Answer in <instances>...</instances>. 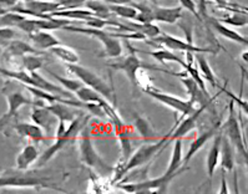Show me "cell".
<instances>
[{
	"instance_id": "cell-39",
	"label": "cell",
	"mask_w": 248,
	"mask_h": 194,
	"mask_svg": "<svg viewBox=\"0 0 248 194\" xmlns=\"http://www.w3.org/2000/svg\"><path fill=\"white\" fill-rule=\"evenodd\" d=\"M178 3H180V5H181L182 8L186 9L187 12H190L191 14L195 15V17L197 20L202 21V17L199 12V6L195 3V0H178Z\"/></svg>"
},
{
	"instance_id": "cell-3",
	"label": "cell",
	"mask_w": 248,
	"mask_h": 194,
	"mask_svg": "<svg viewBox=\"0 0 248 194\" xmlns=\"http://www.w3.org/2000/svg\"><path fill=\"white\" fill-rule=\"evenodd\" d=\"M51 178L41 176L35 171H4L0 172V188H44L60 191L50 184Z\"/></svg>"
},
{
	"instance_id": "cell-4",
	"label": "cell",
	"mask_w": 248,
	"mask_h": 194,
	"mask_svg": "<svg viewBox=\"0 0 248 194\" xmlns=\"http://www.w3.org/2000/svg\"><path fill=\"white\" fill-rule=\"evenodd\" d=\"M78 143H79L80 160L86 167L91 169H95L100 174H108L114 172V167L108 165L105 161L102 160L101 156L97 153L96 148L93 147V139H91L90 130L89 126L85 125L79 132L78 137Z\"/></svg>"
},
{
	"instance_id": "cell-34",
	"label": "cell",
	"mask_w": 248,
	"mask_h": 194,
	"mask_svg": "<svg viewBox=\"0 0 248 194\" xmlns=\"http://www.w3.org/2000/svg\"><path fill=\"white\" fill-rule=\"evenodd\" d=\"M225 16L216 17L217 20L222 24H228V25L242 28L248 23L247 12H225Z\"/></svg>"
},
{
	"instance_id": "cell-37",
	"label": "cell",
	"mask_w": 248,
	"mask_h": 194,
	"mask_svg": "<svg viewBox=\"0 0 248 194\" xmlns=\"http://www.w3.org/2000/svg\"><path fill=\"white\" fill-rule=\"evenodd\" d=\"M25 15L19 14V13L8 10L5 14L0 15V26H8V28H16L19 23L25 19Z\"/></svg>"
},
{
	"instance_id": "cell-9",
	"label": "cell",
	"mask_w": 248,
	"mask_h": 194,
	"mask_svg": "<svg viewBox=\"0 0 248 194\" xmlns=\"http://www.w3.org/2000/svg\"><path fill=\"white\" fill-rule=\"evenodd\" d=\"M142 92H145L146 95H149L150 97H152L154 100L158 101L160 104H165L167 107H170L171 110L176 111V112L181 113L182 117L188 116L192 112H195L199 107H196V104H193L191 100H184L180 99L177 96H173L171 93L164 92V91L158 90L157 87H155L152 85L151 87L143 90Z\"/></svg>"
},
{
	"instance_id": "cell-18",
	"label": "cell",
	"mask_w": 248,
	"mask_h": 194,
	"mask_svg": "<svg viewBox=\"0 0 248 194\" xmlns=\"http://www.w3.org/2000/svg\"><path fill=\"white\" fill-rule=\"evenodd\" d=\"M221 130V123H217V125H215L213 127H211L210 130L204 131V132H202L200 136L196 137L195 139H193L192 142L190 143V147H188V151H187V153L185 154L184 157V165H187L188 163H190V161L192 160V157L195 156L197 152L201 149L202 147H203L206 143L210 141L211 138H213L215 137V134L218 132V131Z\"/></svg>"
},
{
	"instance_id": "cell-8",
	"label": "cell",
	"mask_w": 248,
	"mask_h": 194,
	"mask_svg": "<svg viewBox=\"0 0 248 194\" xmlns=\"http://www.w3.org/2000/svg\"><path fill=\"white\" fill-rule=\"evenodd\" d=\"M149 45L152 46H158V47H165V49L172 50L175 52H201V54H215L216 55L217 51L213 47H200L195 45V43L191 44L186 40H181V39L175 38L172 35L167 34V32H162L154 39H146Z\"/></svg>"
},
{
	"instance_id": "cell-10",
	"label": "cell",
	"mask_w": 248,
	"mask_h": 194,
	"mask_svg": "<svg viewBox=\"0 0 248 194\" xmlns=\"http://www.w3.org/2000/svg\"><path fill=\"white\" fill-rule=\"evenodd\" d=\"M131 52H130L129 55L126 56L125 59L123 60L116 61V62H108V66L110 69L115 70V71H123L124 74L126 75V77L129 78L130 84L131 86L138 87V81H136V75H138L139 70L140 69H152V70H160L158 67L155 66H146V65L142 64V61L140 60V58L138 56L136 51H135L134 47L131 45H127Z\"/></svg>"
},
{
	"instance_id": "cell-21",
	"label": "cell",
	"mask_w": 248,
	"mask_h": 194,
	"mask_svg": "<svg viewBox=\"0 0 248 194\" xmlns=\"http://www.w3.org/2000/svg\"><path fill=\"white\" fill-rule=\"evenodd\" d=\"M45 107L53 113L59 121H62L65 122V123H70V122L80 113L79 110H81V108L74 107V106L62 104V102H53V104H46Z\"/></svg>"
},
{
	"instance_id": "cell-44",
	"label": "cell",
	"mask_w": 248,
	"mask_h": 194,
	"mask_svg": "<svg viewBox=\"0 0 248 194\" xmlns=\"http://www.w3.org/2000/svg\"><path fill=\"white\" fill-rule=\"evenodd\" d=\"M150 4H152V5H155V4H157V0H149Z\"/></svg>"
},
{
	"instance_id": "cell-33",
	"label": "cell",
	"mask_w": 248,
	"mask_h": 194,
	"mask_svg": "<svg viewBox=\"0 0 248 194\" xmlns=\"http://www.w3.org/2000/svg\"><path fill=\"white\" fill-rule=\"evenodd\" d=\"M84 5L95 16L101 17V19H110V16L112 15L108 4L102 1V0H86Z\"/></svg>"
},
{
	"instance_id": "cell-31",
	"label": "cell",
	"mask_w": 248,
	"mask_h": 194,
	"mask_svg": "<svg viewBox=\"0 0 248 194\" xmlns=\"http://www.w3.org/2000/svg\"><path fill=\"white\" fill-rule=\"evenodd\" d=\"M134 126L135 128H136V131H138V134H140L143 139L151 141L152 138H155V128H154L152 123L146 119V117H143L141 116V115H139V113H136V115H135Z\"/></svg>"
},
{
	"instance_id": "cell-6",
	"label": "cell",
	"mask_w": 248,
	"mask_h": 194,
	"mask_svg": "<svg viewBox=\"0 0 248 194\" xmlns=\"http://www.w3.org/2000/svg\"><path fill=\"white\" fill-rule=\"evenodd\" d=\"M222 134H225L233 146V148L245 158V162L247 163L248 154H247V145H246L245 137H243V131L239 125V121L234 112V102L231 100L230 106H228V116L225 123L221 126Z\"/></svg>"
},
{
	"instance_id": "cell-29",
	"label": "cell",
	"mask_w": 248,
	"mask_h": 194,
	"mask_svg": "<svg viewBox=\"0 0 248 194\" xmlns=\"http://www.w3.org/2000/svg\"><path fill=\"white\" fill-rule=\"evenodd\" d=\"M75 96L81 102H95V104H100L102 107H105L106 104H110L108 100H106L104 96L100 95L95 90L90 89V87L82 85L79 90L75 91Z\"/></svg>"
},
{
	"instance_id": "cell-5",
	"label": "cell",
	"mask_w": 248,
	"mask_h": 194,
	"mask_svg": "<svg viewBox=\"0 0 248 194\" xmlns=\"http://www.w3.org/2000/svg\"><path fill=\"white\" fill-rule=\"evenodd\" d=\"M62 30H66V31L71 32H79V34L88 35L91 38H95L101 43L102 50L101 58H108V59H116L123 55L124 49L123 45H121V41L119 40V38H116L114 35V32L111 31H105L104 29H93V28H81V26H75L73 24L70 25H66Z\"/></svg>"
},
{
	"instance_id": "cell-26",
	"label": "cell",
	"mask_w": 248,
	"mask_h": 194,
	"mask_svg": "<svg viewBox=\"0 0 248 194\" xmlns=\"http://www.w3.org/2000/svg\"><path fill=\"white\" fill-rule=\"evenodd\" d=\"M29 38L32 41V44H34V47L41 50V51L49 50L53 46H55V45L62 44L55 35H53L50 31L32 32V34H29Z\"/></svg>"
},
{
	"instance_id": "cell-15",
	"label": "cell",
	"mask_w": 248,
	"mask_h": 194,
	"mask_svg": "<svg viewBox=\"0 0 248 194\" xmlns=\"http://www.w3.org/2000/svg\"><path fill=\"white\" fill-rule=\"evenodd\" d=\"M203 21L206 25L210 26L213 31H216L219 36H222V38L227 39V40L230 41H233V43L239 44V45H245V46H247L248 39L246 38V36H243L242 34H239L236 30H232L230 29V28H227L226 24L219 23L215 16L207 15V16L203 19Z\"/></svg>"
},
{
	"instance_id": "cell-32",
	"label": "cell",
	"mask_w": 248,
	"mask_h": 194,
	"mask_svg": "<svg viewBox=\"0 0 248 194\" xmlns=\"http://www.w3.org/2000/svg\"><path fill=\"white\" fill-rule=\"evenodd\" d=\"M45 59L43 54H28L21 58V70L28 73H35L38 70L43 69Z\"/></svg>"
},
{
	"instance_id": "cell-23",
	"label": "cell",
	"mask_w": 248,
	"mask_h": 194,
	"mask_svg": "<svg viewBox=\"0 0 248 194\" xmlns=\"http://www.w3.org/2000/svg\"><path fill=\"white\" fill-rule=\"evenodd\" d=\"M195 61H196V65H197V69H199L200 74H201L204 82L210 84L213 89H221V85H219L216 75H215V73H213L211 65L208 64V60L206 59L204 54H201V52L195 54Z\"/></svg>"
},
{
	"instance_id": "cell-40",
	"label": "cell",
	"mask_w": 248,
	"mask_h": 194,
	"mask_svg": "<svg viewBox=\"0 0 248 194\" xmlns=\"http://www.w3.org/2000/svg\"><path fill=\"white\" fill-rule=\"evenodd\" d=\"M108 4H114V5H132L135 0H102Z\"/></svg>"
},
{
	"instance_id": "cell-22",
	"label": "cell",
	"mask_w": 248,
	"mask_h": 194,
	"mask_svg": "<svg viewBox=\"0 0 248 194\" xmlns=\"http://www.w3.org/2000/svg\"><path fill=\"white\" fill-rule=\"evenodd\" d=\"M222 130H219L216 134H215V141H213L212 146L210 148V152L206 158V167H207L208 178L212 179L215 171L219 164V153H221V142H222Z\"/></svg>"
},
{
	"instance_id": "cell-7",
	"label": "cell",
	"mask_w": 248,
	"mask_h": 194,
	"mask_svg": "<svg viewBox=\"0 0 248 194\" xmlns=\"http://www.w3.org/2000/svg\"><path fill=\"white\" fill-rule=\"evenodd\" d=\"M66 67L69 70V73L73 74L75 77H78V80H80L85 86L90 87L96 92H99L106 100L110 101L114 97V95H112L114 91L108 86V82L105 80H102L96 73H93V70L81 66V65H79V62L78 64H66Z\"/></svg>"
},
{
	"instance_id": "cell-35",
	"label": "cell",
	"mask_w": 248,
	"mask_h": 194,
	"mask_svg": "<svg viewBox=\"0 0 248 194\" xmlns=\"http://www.w3.org/2000/svg\"><path fill=\"white\" fill-rule=\"evenodd\" d=\"M111 13L119 17H123L126 20H135V17L138 15L139 10L134 8L132 5H114V4H108Z\"/></svg>"
},
{
	"instance_id": "cell-25",
	"label": "cell",
	"mask_w": 248,
	"mask_h": 194,
	"mask_svg": "<svg viewBox=\"0 0 248 194\" xmlns=\"http://www.w3.org/2000/svg\"><path fill=\"white\" fill-rule=\"evenodd\" d=\"M219 163H221L222 171L233 172L236 158H234V148L231 145L226 136L222 137L221 142V153H219Z\"/></svg>"
},
{
	"instance_id": "cell-41",
	"label": "cell",
	"mask_w": 248,
	"mask_h": 194,
	"mask_svg": "<svg viewBox=\"0 0 248 194\" xmlns=\"http://www.w3.org/2000/svg\"><path fill=\"white\" fill-rule=\"evenodd\" d=\"M218 193H230V189L227 187V179L225 177V173L222 174L221 178V188H219Z\"/></svg>"
},
{
	"instance_id": "cell-36",
	"label": "cell",
	"mask_w": 248,
	"mask_h": 194,
	"mask_svg": "<svg viewBox=\"0 0 248 194\" xmlns=\"http://www.w3.org/2000/svg\"><path fill=\"white\" fill-rule=\"evenodd\" d=\"M46 70V73L50 74V76L51 77H54L56 80V81L59 82V84L62 85V87H64L65 90H67L69 92H74L75 93L76 90H79L80 87L82 86V82L80 81V80H73V78H66L64 77V76H60L58 75V74H55L54 71H51V70L49 69H45Z\"/></svg>"
},
{
	"instance_id": "cell-13",
	"label": "cell",
	"mask_w": 248,
	"mask_h": 194,
	"mask_svg": "<svg viewBox=\"0 0 248 194\" xmlns=\"http://www.w3.org/2000/svg\"><path fill=\"white\" fill-rule=\"evenodd\" d=\"M28 54H44V51L38 50L31 44L19 39L9 40L5 46H3V59L5 61L13 58H23Z\"/></svg>"
},
{
	"instance_id": "cell-20",
	"label": "cell",
	"mask_w": 248,
	"mask_h": 194,
	"mask_svg": "<svg viewBox=\"0 0 248 194\" xmlns=\"http://www.w3.org/2000/svg\"><path fill=\"white\" fill-rule=\"evenodd\" d=\"M14 131L19 136L31 139L34 143H43L45 141V132L34 122H19L14 125Z\"/></svg>"
},
{
	"instance_id": "cell-11",
	"label": "cell",
	"mask_w": 248,
	"mask_h": 194,
	"mask_svg": "<svg viewBox=\"0 0 248 194\" xmlns=\"http://www.w3.org/2000/svg\"><path fill=\"white\" fill-rule=\"evenodd\" d=\"M175 177L177 176H166L164 173L161 177L155 178V179H145L140 180V182L127 183V184L121 183L117 187L127 193H152V192L162 193V192L167 191L170 182Z\"/></svg>"
},
{
	"instance_id": "cell-17",
	"label": "cell",
	"mask_w": 248,
	"mask_h": 194,
	"mask_svg": "<svg viewBox=\"0 0 248 194\" xmlns=\"http://www.w3.org/2000/svg\"><path fill=\"white\" fill-rule=\"evenodd\" d=\"M152 12H154V20L157 23H165L169 25L177 24L184 17V8L181 5L178 6H160L157 4L152 5Z\"/></svg>"
},
{
	"instance_id": "cell-12",
	"label": "cell",
	"mask_w": 248,
	"mask_h": 194,
	"mask_svg": "<svg viewBox=\"0 0 248 194\" xmlns=\"http://www.w3.org/2000/svg\"><path fill=\"white\" fill-rule=\"evenodd\" d=\"M178 78L181 80L182 85H184L187 93L190 96L188 100H191L195 104H199V107L207 110L208 106L212 104V97L210 96V92H204L201 87L197 85V82L187 74L186 70H184V74Z\"/></svg>"
},
{
	"instance_id": "cell-28",
	"label": "cell",
	"mask_w": 248,
	"mask_h": 194,
	"mask_svg": "<svg viewBox=\"0 0 248 194\" xmlns=\"http://www.w3.org/2000/svg\"><path fill=\"white\" fill-rule=\"evenodd\" d=\"M145 54H147V55L155 59L161 65H165L167 62H176V64L181 65L182 67H185V65H186L184 59L180 58L175 51L165 49V47H160V49L155 50V51H146Z\"/></svg>"
},
{
	"instance_id": "cell-16",
	"label": "cell",
	"mask_w": 248,
	"mask_h": 194,
	"mask_svg": "<svg viewBox=\"0 0 248 194\" xmlns=\"http://www.w3.org/2000/svg\"><path fill=\"white\" fill-rule=\"evenodd\" d=\"M204 108L199 107L195 112H192L188 116H185L182 119V121L178 123L177 126H173L172 131H171V134L169 137V141H167V145H170L171 142H173L176 138H184L186 134H188L191 131H193L197 126V121H199L201 113L203 112Z\"/></svg>"
},
{
	"instance_id": "cell-24",
	"label": "cell",
	"mask_w": 248,
	"mask_h": 194,
	"mask_svg": "<svg viewBox=\"0 0 248 194\" xmlns=\"http://www.w3.org/2000/svg\"><path fill=\"white\" fill-rule=\"evenodd\" d=\"M38 148L34 145H27L25 147H23V149L16 156L15 167H16V169H20V171H27V169H29L34 164V162L38 161Z\"/></svg>"
},
{
	"instance_id": "cell-42",
	"label": "cell",
	"mask_w": 248,
	"mask_h": 194,
	"mask_svg": "<svg viewBox=\"0 0 248 194\" xmlns=\"http://www.w3.org/2000/svg\"><path fill=\"white\" fill-rule=\"evenodd\" d=\"M248 51L247 50H245V51H242V54H241V59H242V61H245V64H247L248 62Z\"/></svg>"
},
{
	"instance_id": "cell-43",
	"label": "cell",
	"mask_w": 248,
	"mask_h": 194,
	"mask_svg": "<svg viewBox=\"0 0 248 194\" xmlns=\"http://www.w3.org/2000/svg\"><path fill=\"white\" fill-rule=\"evenodd\" d=\"M8 12V9H4V8H0V15L5 14V13Z\"/></svg>"
},
{
	"instance_id": "cell-14",
	"label": "cell",
	"mask_w": 248,
	"mask_h": 194,
	"mask_svg": "<svg viewBox=\"0 0 248 194\" xmlns=\"http://www.w3.org/2000/svg\"><path fill=\"white\" fill-rule=\"evenodd\" d=\"M30 117H31V121L35 125L43 128L45 134H50L51 132H55L56 131L59 119L45 106H32Z\"/></svg>"
},
{
	"instance_id": "cell-2",
	"label": "cell",
	"mask_w": 248,
	"mask_h": 194,
	"mask_svg": "<svg viewBox=\"0 0 248 194\" xmlns=\"http://www.w3.org/2000/svg\"><path fill=\"white\" fill-rule=\"evenodd\" d=\"M90 116H85V112H80L73 121L69 123L67 127H65V122L59 121L58 127L55 131V141L44 153L41 154V157L39 158V165H44L45 163L49 162L59 151H62V148L66 147L67 145H70L71 142H74L79 134V132L81 131V128L85 125H88Z\"/></svg>"
},
{
	"instance_id": "cell-38",
	"label": "cell",
	"mask_w": 248,
	"mask_h": 194,
	"mask_svg": "<svg viewBox=\"0 0 248 194\" xmlns=\"http://www.w3.org/2000/svg\"><path fill=\"white\" fill-rule=\"evenodd\" d=\"M15 38H16V30L14 28L0 26V46H5L8 41Z\"/></svg>"
},
{
	"instance_id": "cell-19",
	"label": "cell",
	"mask_w": 248,
	"mask_h": 194,
	"mask_svg": "<svg viewBox=\"0 0 248 194\" xmlns=\"http://www.w3.org/2000/svg\"><path fill=\"white\" fill-rule=\"evenodd\" d=\"M182 165H184V143H182V138H176L169 167H167L165 174L166 176H178V174H181V172H184Z\"/></svg>"
},
{
	"instance_id": "cell-30",
	"label": "cell",
	"mask_w": 248,
	"mask_h": 194,
	"mask_svg": "<svg viewBox=\"0 0 248 194\" xmlns=\"http://www.w3.org/2000/svg\"><path fill=\"white\" fill-rule=\"evenodd\" d=\"M49 51L53 54L54 56H56L58 59H60L62 61L66 62V64H78L80 61L79 54L78 51H75L71 47L66 46V45H62V44H59L55 45L51 49H49Z\"/></svg>"
},
{
	"instance_id": "cell-1",
	"label": "cell",
	"mask_w": 248,
	"mask_h": 194,
	"mask_svg": "<svg viewBox=\"0 0 248 194\" xmlns=\"http://www.w3.org/2000/svg\"><path fill=\"white\" fill-rule=\"evenodd\" d=\"M171 131H170L166 136L161 137L156 142H151L149 145H142L141 147H139L136 151L130 154V157L126 160L125 163H119L116 168H114L115 174L112 183L124 179L129 172L134 171V169L139 168L141 165L149 163L156 154H158L165 147H167L169 146L167 145V141H169V137L171 134Z\"/></svg>"
},
{
	"instance_id": "cell-27",
	"label": "cell",
	"mask_w": 248,
	"mask_h": 194,
	"mask_svg": "<svg viewBox=\"0 0 248 194\" xmlns=\"http://www.w3.org/2000/svg\"><path fill=\"white\" fill-rule=\"evenodd\" d=\"M6 101H8V111L6 115L14 117L15 113L18 112L23 106H31V100L27 99L20 91H13L6 93Z\"/></svg>"
}]
</instances>
